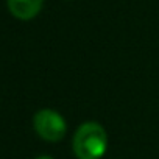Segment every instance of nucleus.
Masks as SVG:
<instances>
[{
  "label": "nucleus",
  "instance_id": "f03ea898",
  "mask_svg": "<svg viewBox=\"0 0 159 159\" xmlns=\"http://www.w3.org/2000/svg\"><path fill=\"white\" fill-rule=\"evenodd\" d=\"M33 126L39 137L48 142H58L66 136L67 125L64 117L53 109H41L33 117Z\"/></svg>",
  "mask_w": 159,
  "mask_h": 159
},
{
  "label": "nucleus",
  "instance_id": "f257e3e1",
  "mask_svg": "<svg viewBox=\"0 0 159 159\" xmlns=\"http://www.w3.org/2000/svg\"><path fill=\"white\" fill-rule=\"evenodd\" d=\"M108 148V136L97 122H86L73 136V151L78 159H100Z\"/></svg>",
  "mask_w": 159,
  "mask_h": 159
},
{
  "label": "nucleus",
  "instance_id": "7ed1b4c3",
  "mask_svg": "<svg viewBox=\"0 0 159 159\" xmlns=\"http://www.w3.org/2000/svg\"><path fill=\"white\" fill-rule=\"evenodd\" d=\"M7 3L14 17L20 20H30L39 14L44 0H7Z\"/></svg>",
  "mask_w": 159,
  "mask_h": 159
},
{
  "label": "nucleus",
  "instance_id": "20e7f679",
  "mask_svg": "<svg viewBox=\"0 0 159 159\" xmlns=\"http://www.w3.org/2000/svg\"><path fill=\"white\" fill-rule=\"evenodd\" d=\"M36 159H53L52 156H47V154H42V156H38Z\"/></svg>",
  "mask_w": 159,
  "mask_h": 159
}]
</instances>
